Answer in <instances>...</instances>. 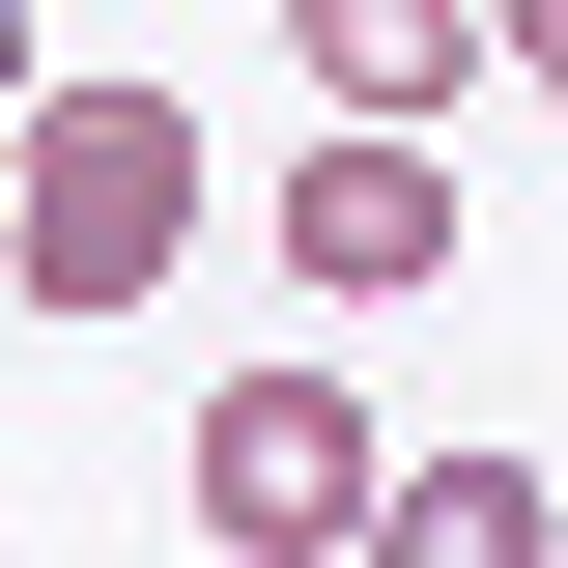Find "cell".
<instances>
[{
	"mask_svg": "<svg viewBox=\"0 0 568 568\" xmlns=\"http://www.w3.org/2000/svg\"><path fill=\"white\" fill-rule=\"evenodd\" d=\"M426 455L369 426V369L342 342H284V369H227L200 426H171V511H200L227 568H369V511H398Z\"/></svg>",
	"mask_w": 568,
	"mask_h": 568,
	"instance_id": "cell-2",
	"label": "cell"
},
{
	"mask_svg": "<svg viewBox=\"0 0 568 568\" xmlns=\"http://www.w3.org/2000/svg\"><path fill=\"white\" fill-rule=\"evenodd\" d=\"M284 284H313V342H342V313H426V284H455V142L313 114L284 142Z\"/></svg>",
	"mask_w": 568,
	"mask_h": 568,
	"instance_id": "cell-3",
	"label": "cell"
},
{
	"mask_svg": "<svg viewBox=\"0 0 568 568\" xmlns=\"http://www.w3.org/2000/svg\"><path fill=\"white\" fill-rule=\"evenodd\" d=\"M484 58H511V0H284V85H313V114H369V142H426Z\"/></svg>",
	"mask_w": 568,
	"mask_h": 568,
	"instance_id": "cell-4",
	"label": "cell"
},
{
	"mask_svg": "<svg viewBox=\"0 0 568 568\" xmlns=\"http://www.w3.org/2000/svg\"><path fill=\"white\" fill-rule=\"evenodd\" d=\"M369 568H568V484L540 455H426V484L369 511Z\"/></svg>",
	"mask_w": 568,
	"mask_h": 568,
	"instance_id": "cell-5",
	"label": "cell"
},
{
	"mask_svg": "<svg viewBox=\"0 0 568 568\" xmlns=\"http://www.w3.org/2000/svg\"><path fill=\"white\" fill-rule=\"evenodd\" d=\"M511 85H540V114H568V0H511Z\"/></svg>",
	"mask_w": 568,
	"mask_h": 568,
	"instance_id": "cell-6",
	"label": "cell"
},
{
	"mask_svg": "<svg viewBox=\"0 0 568 568\" xmlns=\"http://www.w3.org/2000/svg\"><path fill=\"white\" fill-rule=\"evenodd\" d=\"M200 256V114L171 85H29V171H0V284H29V342H114L142 284Z\"/></svg>",
	"mask_w": 568,
	"mask_h": 568,
	"instance_id": "cell-1",
	"label": "cell"
}]
</instances>
